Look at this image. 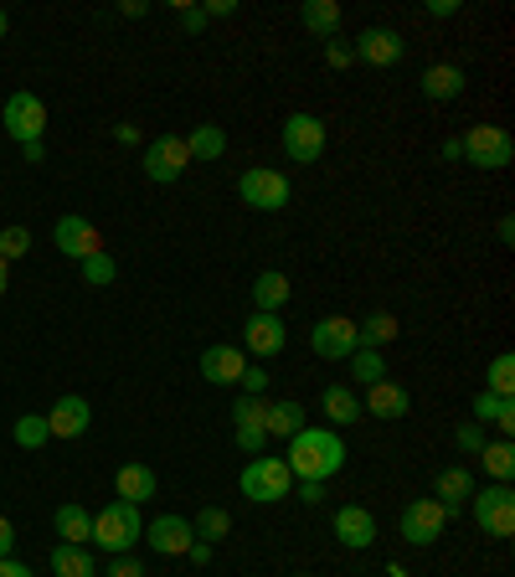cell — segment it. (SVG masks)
Here are the masks:
<instances>
[{"instance_id": "6da1fadb", "label": "cell", "mask_w": 515, "mask_h": 577, "mask_svg": "<svg viewBox=\"0 0 515 577\" xmlns=\"http://www.w3.org/2000/svg\"><path fill=\"white\" fill-rule=\"evenodd\" d=\"M289 475L294 479H320L325 485L330 475H341L345 469V439L335 428H299L289 439Z\"/></svg>"}, {"instance_id": "7a4b0ae2", "label": "cell", "mask_w": 515, "mask_h": 577, "mask_svg": "<svg viewBox=\"0 0 515 577\" xmlns=\"http://www.w3.org/2000/svg\"><path fill=\"white\" fill-rule=\"evenodd\" d=\"M135 542H145L139 506H129V500H108V506L93 516V546H103L108 557H129V546Z\"/></svg>"}, {"instance_id": "3957f363", "label": "cell", "mask_w": 515, "mask_h": 577, "mask_svg": "<svg viewBox=\"0 0 515 577\" xmlns=\"http://www.w3.org/2000/svg\"><path fill=\"white\" fill-rule=\"evenodd\" d=\"M242 495L253 500V506H274V500H284V495L294 490V475H289V464L274 454H258L242 464V475H238Z\"/></svg>"}, {"instance_id": "277c9868", "label": "cell", "mask_w": 515, "mask_h": 577, "mask_svg": "<svg viewBox=\"0 0 515 577\" xmlns=\"http://www.w3.org/2000/svg\"><path fill=\"white\" fill-rule=\"evenodd\" d=\"M469 516L484 536H515V490L511 485H484V490L469 495Z\"/></svg>"}, {"instance_id": "5b68a950", "label": "cell", "mask_w": 515, "mask_h": 577, "mask_svg": "<svg viewBox=\"0 0 515 577\" xmlns=\"http://www.w3.org/2000/svg\"><path fill=\"white\" fill-rule=\"evenodd\" d=\"M459 145H464V160L480 170H505L515 160V139L500 124H474L469 135H459Z\"/></svg>"}, {"instance_id": "8992f818", "label": "cell", "mask_w": 515, "mask_h": 577, "mask_svg": "<svg viewBox=\"0 0 515 577\" xmlns=\"http://www.w3.org/2000/svg\"><path fill=\"white\" fill-rule=\"evenodd\" d=\"M0 124H5V135L16 139V145H36V139L47 135V103L36 99L32 88H21V93H11V99H5V109H0Z\"/></svg>"}, {"instance_id": "52a82bcc", "label": "cell", "mask_w": 515, "mask_h": 577, "mask_svg": "<svg viewBox=\"0 0 515 577\" xmlns=\"http://www.w3.org/2000/svg\"><path fill=\"white\" fill-rule=\"evenodd\" d=\"M145 176H150L154 186H175L181 176H186L191 155H186V135H154L150 145H145Z\"/></svg>"}, {"instance_id": "ba28073f", "label": "cell", "mask_w": 515, "mask_h": 577, "mask_svg": "<svg viewBox=\"0 0 515 577\" xmlns=\"http://www.w3.org/2000/svg\"><path fill=\"white\" fill-rule=\"evenodd\" d=\"M238 196H242V206H253V212H278V206H289L294 186L278 176V170L253 166V170H242L238 176Z\"/></svg>"}, {"instance_id": "9c48e42d", "label": "cell", "mask_w": 515, "mask_h": 577, "mask_svg": "<svg viewBox=\"0 0 515 577\" xmlns=\"http://www.w3.org/2000/svg\"><path fill=\"white\" fill-rule=\"evenodd\" d=\"M284 155L294 166H314L325 155V120L320 114H289L284 120Z\"/></svg>"}, {"instance_id": "30bf717a", "label": "cell", "mask_w": 515, "mask_h": 577, "mask_svg": "<svg viewBox=\"0 0 515 577\" xmlns=\"http://www.w3.org/2000/svg\"><path fill=\"white\" fill-rule=\"evenodd\" d=\"M52 242H57V253L72 258V263H83V258L103 253V238L99 227L88 217H78V212H68V217H57V227H52Z\"/></svg>"}, {"instance_id": "8fae6325", "label": "cell", "mask_w": 515, "mask_h": 577, "mask_svg": "<svg viewBox=\"0 0 515 577\" xmlns=\"http://www.w3.org/2000/svg\"><path fill=\"white\" fill-rule=\"evenodd\" d=\"M448 516H454V510H444L433 495H423V500H412V506L402 510V536H408L412 546H433L444 536Z\"/></svg>"}, {"instance_id": "7c38bea8", "label": "cell", "mask_w": 515, "mask_h": 577, "mask_svg": "<svg viewBox=\"0 0 515 577\" xmlns=\"http://www.w3.org/2000/svg\"><path fill=\"white\" fill-rule=\"evenodd\" d=\"M309 351L320 361H345L356 351V320H345V315H325V320H314L309 330Z\"/></svg>"}, {"instance_id": "4fadbf2b", "label": "cell", "mask_w": 515, "mask_h": 577, "mask_svg": "<svg viewBox=\"0 0 515 577\" xmlns=\"http://www.w3.org/2000/svg\"><path fill=\"white\" fill-rule=\"evenodd\" d=\"M351 52H356V63H366V68H392V63H402L408 42H402L392 26H366V32L351 42Z\"/></svg>"}, {"instance_id": "5bb4252c", "label": "cell", "mask_w": 515, "mask_h": 577, "mask_svg": "<svg viewBox=\"0 0 515 577\" xmlns=\"http://www.w3.org/2000/svg\"><path fill=\"white\" fill-rule=\"evenodd\" d=\"M284 346H289V330H284L278 315H263V309H258L253 320L242 325V351H248V357L268 361V357H278Z\"/></svg>"}, {"instance_id": "9a60e30c", "label": "cell", "mask_w": 515, "mask_h": 577, "mask_svg": "<svg viewBox=\"0 0 515 577\" xmlns=\"http://www.w3.org/2000/svg\"><path fill=\"white\" fill-rule=\"evenodd\" d=\"M263 412H268V403H263V397H248V392L238 397V408H232V428H238V449H242V454H263V449H268Z\"/></svg>"}, {"instance_id": "2e32d148", "label": "cell", "mask_w": 515, "mask_h": 577, "mask_svg": "<svg viewBox=\"0 0 515 577\" xmlns=\"http://www.w3.org/2000/svg\"><path fill=\"white\" fill-rule=\"evenodd\" d=\"M145 542L160 552V557H186L196 531H191L186 516H154V527H145Z\"/></svg>"}, {"instance_id": "e0dca14e", "label": "cell", "mask_w": 515, "mask_h": 577, "mask_svg": "<svg viewBox=\"0 0 515 577\" xmlns=\"http://www.w3.org/2000/svg\"><path fill=\"white\" fill-rule=\"evenodd\" d=\"M88 423H93V408H88V397H78V392L57 397V403H52V412H47L52 439H83Z\"/></svg>"}, {"instance_id": "ac0fdd59", "label": "cell", "mask_w": 515, "mask_h": 577, "mask_svg": "<svg viewBox=\"0 0 515 577\" xmlns=\"http://www.w3.org/2000/svg\"><path fill=\"white\" fill-rule=\"evenodd\" d=\"M242 372H248V357L238 346H206L202 351V376L211 387H238Z\"/></svg>"}, {"instance_id": "d6986e66", "label": "cell", "mask_w": 515, "mask_h": 577, "mask_svg": "<svg viewBox=\"0 0 515 577\" xmlns=\"http://www.w3.org/2000/svg\"><path fill=\"white\" fill-rule=\"evenodd\" d=\"M335 536L351 552H366V546H377V516L366 506H341L335 510Z\"/></svg>"}, {"instance_id": "ffe728a7", "label": "cell", "mask_w": 515, "mask_h": 577, "mask_svg": "<svg viewBox=\"0 0 515 577\" xmlns=\"http://www.w3.org/2000/svg\"><path fill=\"white\" fill-rule=\"evenodd\" d=\"M408 408H412V397H408V387L402 382H377V387H366V403H360V412H371V418H408Z\"/></svg>"}, {"instance_id": "44dd1931", "label": "cell", "mask_w": 515, "mask_h": 577, "mask_svg": "<svg viewBox=\"0 0 515 577\" xmlns=\"http://www.w3.org/2000/svg\"><path fill=\"white\" fill-rule=\"evenodd\" d=\"M474 490H480V485H474V475H469L464 464H448V469H438V475H433V500H438L444 510H459Z\"/></svg>"}, {"instance_id": "7402d4cb", "label": "cell", "mask_w": 515, "mask_h": 577, "mask_svg": "<svg viewBox=\"0 0 515 577\" xmlns=\"http://www.w3.org/2000/svg\"><path fill=\"white\" fill-rule=\"evenodd\" d=\"M114 490H119V500H129V506H145V500H154V469L139 464V459H129V464H119V475H114Z\"/></svg>"}, {"instance_id": "603a6c76", "label": "cell", "mask_w": 515, "mask_h": 577, "mask_svg": "<svg viewBox=\"0 0 515 577\" xmlns=\"http://www.w3.org/2000/svg\"><path fill=\"white\" fill-rule=\"evenodd\" d=\"M320 412L330 418V428H351V423H360V397H356V387H345V382L325 387V392H320Z\"/></svg>"}, {"instance_id": "cb8c5ba5", "label": "cell", "mask_w": 515, "mask_h": 577, "mask_svg": "<svg viewBox=\"0 0 515 577\" xmlns=\"http://www.w3.org/2000/svg\"><path fill=\"white\" fill-rule=\"evenodd\" d=\"M263 428H268V439H294L299 428H309L305 403H294V397H284V403H268V412H263Z\"/></svg>"}, {"instance_id": "d4e9b609", "label": "cell", "mask_w": 515, "mask_h": 577, "mask_svg": "<svg viewBox=\"0 0 515 577\" xmlns=\"http://www.w3.org/2000/svg\"><path fill=\"white\" fill-rule=\"evenodd\" d=\"M474 423H495L500 439H511L515 433V403L511 397H495V392H474Z\"/></svg>"}, {"instance_id": "484cf974", "label": "cell", "mask_w": 515, "mask_h": 577, "mask_svg": "<svg viewBox=\"0 0 515 577\" xmlns=\"http://www.w3.org/2000/svg\"><path fill=\"white\" fill-rule=\"evenodd\" d=\"M464 93V68H454V63H433L428 72H423V99L433 103H448Z\"/></svg>"}, {"instance_id": "4316f807", "label": "cell", "mask_w": 515, "mask_h": 577, "mask_svg": "<svg viewBox=\"0 0 515 577\" xmlns=\"http://www.w3.org/2000/svg\"><path fill=\"white\" fill-rule=\"evenodd\" d=\"M397 336H402V325H397V315H387V309H377V315H366V320L356 325L360 351H381V346H392Z\"/></svg>"}, {"instance_id": "83f0119b", "label": "cell", "mask_w": 515, "mask_h": 577, "mask_svg": "<svg viewBox=\"0 0 515 577\" xmlns=\"http://www.w3.org/2000/svg\"><path fill=\"white\" fill-rule=\"evenodd\" d=\"M52 527H57V536L72 546H83L93 542V516H88L78 500H68V506H57V516H52Z\"/></svg>"}, {"instance_id": "f1b7e54d", "label": "cell", "mask_w": 515, "mask_h": 577, "mask_svg": "<svg viewBox=\"0 0 515 577\" xmlns=\"http://www.w3.org/2000/svg\"><path fill=\"white\" fill-rule=\"evenodd\" d=\"M253 305L263 309V315H278V309L289 305V279H284L278 269L258 273V279H253Z\"/></svg>"}, {"instance_id": "f546056e", "label": "cell", "mask_w": 515, "mask_h": 577, "mask_svg": "<svg viewBox=\"0 0 515 577\" xmlns=\"http://www.w3.org/2000/svg\"><path fill=\"white\" fill-rule=\"evenodd\" d=\"M186 155H191V160H222V155H227L222 124H196V129L186 135Z\"/></svg>"}, {"instance_id": "4dcf8cb0", "label": "cell", "mask_w": 515, "mask_h": 577, "mask_svg": "<svg viewBox=\"0 0 515 577\" xmlns=\"http://www.w3.org/2000/svg\"><path fill=\"white\" fill-rule=\"evenodd\" d=\"M52 573L57 577H93V552H88V546H72V542H57L52 546Z\"/></svg>"}, {"instance_id": "1f68e13d", "label": "cell", "mask_w": 515, "mask_h": 577, "mask_svg": "<svg viewBox=\"0 0 515 577\" xmlns=\"http://www.w3.org/2000/svg\"><path fill=\"white\" fill-rule=\"evenodd\" d=\"M309 36H335L341 32V5L335 0H305V11H299Z\"/></svg>"}, {"instance_id": "d6a6232c", "label": "cell", "mask_w": 515, "mask_h": 577, "mask_svg": "<svg viewBox=\"0 0 515 577\" xmlns=\"http://www.w3.org/2000/svg\"><path fill=\"white\" fill-rule=\"evenodd\" d=\"M480 459H484V475L495 479V485H511V479H515V443L511 439L484 443Z\"/></svg>"}, {"instance_id": "836d02e7", "label": "cell", "mask_w": 515, "mask_h": 577, "mask_svg": "<svg viewBox=\"0 0 515 577\" xmlns=\"http://www.w3.org/2000/svg\"><path fill=\"white\" fill-rule=\"evenodd\" d=\"M191 531H196L206 546H217L222 536H232V516H227L222 506H202L196 510V521H191Z\"/></svg>"}, {"instance_id": "e575fe53", "label": "cell", "mask_w": 515, "mask_h": 577, "mask_svg": "<svg viewBox=\"0 0 515 577\" xmlns=\"http://www.w3.org/2000/svg\"><path fill=\"white\" fill-rule=\"evenodd\" d=\"M351 376H356V387H377V382H387V361H381V351H351Z\"/></svg>"}, {"instance_id": "d590c367", "label": "cell", "mask_w": 515, "mask_h": 577, "mask_svg": "<svg viewBox=\"0 0 515 577\" xmlns=\"http://www.w3.org/2000/svg\"><path fill=\"white\" fill-rule=\"evenodd\" d=\"M11 439L21 443V449H42V443L52 439V428H47V412H26V418H16V428H11Z\"/></svg>"}, {"instance_id": "8d00e7d4", "label": "cell", "mask_w": 515, "mask_h": 577, "mask_svg": "<svg viewBox=\"0 0 515 577\" xmlns=\"http://www.w3.org/2000/svg\"><path fill=\"white\" fill-rule=\"evenodd\" d=\"M484 392H495V397H515V357L511 351H500L495 361H490V387Z\"/></svg>"}, {"instance_id": "74e56055", "label": "cell", "mask_w": 515, "mask_h": 577, "mask_svg": "<svg viewBox=\"0 0 515 577\" xmlns=\"http://www.w3.org/2000/svg\"><path fill=\"white\" fill-rule=\"evenodd\" d=\"M114 273H119V263H114V253H108V248H103V253H93V258H83V279L93 288L114 284Z\"/></svg>"}, {"instance_id": "f35d334b", "label": "cell", "mask_w": 515, "mask_h": 577, "mask_svg": "<svg viewBox=\"0 0 515 577\" xmlns=\"http://www.w3.org/2000/svg\"><path fill=\"white\" fill-rule=\"evenodd\" d=\"M32 253V233H26V227H5V233H0V258H5V263H11V258H26Z\"/></svg>"}, {"instance_id": "ab89813d", "label": "cell", "mask_w": 515, "mask_h": 577, "mask_svg": "<svg viewBox=\"0 0 515 577\" xmlns=\"http://www.w3.org/2000/svg\"><path fill=\"white\" fill-rule=\"evenodd\" d=\"M454 443H459L464 454H480V449H484V443H490V439H484V428H480V423H459V433H454Z\"/></svg>"}, {"instance_id": "60d3db41", "label": "cell", "mask_w": 515, "mask_h": 577, "mask_svg": "<svg viewBox=\"0 0 515 577\" xmlns=\"http://www.w3.org/2000/svg\"><path fill=\"white\" fill-rule=\"evenodd\" d=\"M175 21H181V32H206V11H202V5H175Z\"/></svg>"}, {"instance_id": "b9f144b4", "label": "cell", "mask_w": 515, "mask_h": 577, "mask_svg": "<svg viewBox=\"0 0 515 577\" xmlns=\"http://www.w3.org/2000/svg\"><path fill=\"white\" fill-rule=\"evenodd\" d=\"M242 392H248V397H263V387H268V372H263V366H248V372H242V382H238Z\"/></svg>"}, {"instance_id": "7bdbcfd3", "label": "cell", "mask_w": 515, "mask_h": 577, "mask_svg": "<svg viewBox=\"0 0 515 577\" xmlns=\"http://www.w3.org/2000/svg\"><path fill=\"white\" fill-rule=\"evenodd\" d=\"M325 63H330V68H351V63H356V52L345 47V42H330V47H325Z\"/></svg>"}, {"instance_id": "ee69618b", "label": "cell", "mask_w": 515, "mask_h": 577, "mask_svg": "<svg viewBox=\"0 0 515 577\" xmlns=\"http://www.w3.org/2000/svg\"><path fill=\"white\" fill-rule=\"evenodd\" d=\"M108 577H145V567L135 557H114L108 562Z\"/></svg>"}, {"instance_id": "f6af8a7d", "label": "cell", "mask_w": 515, "mask_h": 577, "mask_svg": "<svg viewBox=\"0 0 515 577\" xmlns=\"http://www.w3.org/2000/svg\"><path fill=\"white\" fill-rule=\"evenodd\" d=\"M299 500H305V506H320V500H325V485H320V479H299Z\"/></svg>"}, {"instance_id": "bcb514c9", "label": "cell", "mask_w": 515, "mask_h": 577, "mask_svg": "<svg viewBox=\"0 0 515 577\" xmlns=\"http://www.w3.org/2000/svg\"><path fill=\"white\" fill-rule=\"evenodd\" d=\"M11 552H16V527L0 516V557H11Z\"/></svg>"}, {"instance_id": "7dc6e473", "label": "cell", "mask_w": 515, "mask_h": 577, "mask_svg": "<svg viewBox=\"0 0 515 577\" xmlns=\"http://www.w3.org/2000/svg\"><path fill=\"white\" fill-rule=\"evenodd\" d=\"M0 577H32V567L16 557H0Z\"/></svg>"}, {"instance_id": "c3c4849f", "label": "cell", "mask_w": 515, "mask_h": 577, "mask_svg": "<svg viewBox=\"0 0 515 577\" xmlns=\"http://www.w3.org/2000/svg\"><path fill=\"white\" fill-rule=\"evenodd\" d=\"M454 11H459V0H428V16H454Z\"/></svg>"}, {"instance_id": "681fc988", "label": "cell", "mask_w": 515, "mask_h": 577, "mask_svg": "<svg viewBox=\"0 0 515 577\" xmlns=\"http://www.w3.org/2000/svg\"><path fill=\"white\" fill-rule=\"evenodd\" d=\"M202 11H206V21H211V16H232L238 5H232V0H211V5H202Z\"/></svg>"}, {"instance_id": "f907efd6", "label": "cell", "mask_w": 515, "mask_h": 577, "mask_svg": "<svg viewBox=\"0 0 515 577\" xmlns=\"http://www.w3.org/2000/svg\"><path fill=\"white\" fill-rule=\"evenodd\" d=\"M191 562H196V567H206V562H211V546L206 542H191V552H186Z\"/></svg>"}, {"instance_id": "816d5d0a", "label": "cell", "mask_w": 515, "mask_h": 577, "mask_svg": "<svg viewBox=\"0 0 515 577\" xmlns=\"http://www.w3.org/2000/svg\"><path fill=\"white\" fill-rule=\"evenodd\" d=\"M114 139H119V145H139V129H135V124H119V129H114Z\"/></svg>"}, {"instance_id": "f5cc1de1", "label": "cell", "mask_w": 515, "mask_h": 577, "mask_svg": "<svg viewBox=\"0 0 515 577\" xmlns=\"http://www.w3.org/2000/svg\"><path fill=\"white\" fill-rule=\"evenodd\" d=\"M21 155H26V166H36V160H42L47 150H42V139H36V145H21Z\"/></svg>"}, {"instance_id": "db71d44e", "label": "cell", "mask_w": 515, "mask_h": 577, "mask_svg": "<svg viewBox=\"0 0 515 577\" xmlns=\"http://www.w3.org/2000/svg\"><path fill=\"white\" fill-rule=\"evenodd\" d=\"M495 233H500V242H515V222H511V217H500Z\"/></svg>"}, {"instance_id": "11a10c76", "label": "cell", "mask_w": 515, "mask_h": 577, "mask_svg": "<svg viewBox=\"0 0 515 577\" xmlns=\"http://www.w3.org/2000/svg\"><path fill=\"white\" fill-rule=\"evenodd\" d=\"M444 160H464V145H459V139H444Z\"/></svg>"}, {"instance_id": "9f6ffc18", "label": "cell", "mask_w": 515, "mask_h": 577, "mask_svg": "<svg viewBox=\"0 0 515 577\" xmlns=\"http://www.w3.org/2000/svg\"><path fill=\"white\" fill-rule=\"evenodd\" d=\"M5 288H11V263L0 258V294H5Z\"/></svg>"}, {"instance_id": "6f0895ef", "label": "cell", "mask_w": 515, "mask_h": 577, "mask_svg": "<svg viewBox=\"0 0 515 577\" xmlns=\"http://www.w3.org/2000/svg\"><path fill=\"white\" fill-rule=\"evenodd\" d=\"M387 577H412V573L402 567V562H392V567H387Z\"/></svg>"}, {"instance_id": "680465c9", "label": "cell", "mask_w": 515, "mask_h": 577, "mask_svg": "<svg viewBox=\"0 0 515 577\" xmlns=\"http://www.w3.org/2000/svg\"><path fill=\"white\" fill-rule=\"evenodd\" d=\"M5 26H11V21H5V11H0V36H5Z\"/></svg>"}, {"instance_id": "91938a15", "label": "cell", "mask_w": 515, "mask_h": 577, "mask_svg": "<svg viewBox=\"0 0 515 577\" xmlns=\"http://www.w3.org/2000/svg\"><path fill=\"white\" fill-rule=\"evenodd\" d=\"M289 577H305V573H289Z\"/></svg>"}]
</instances>
